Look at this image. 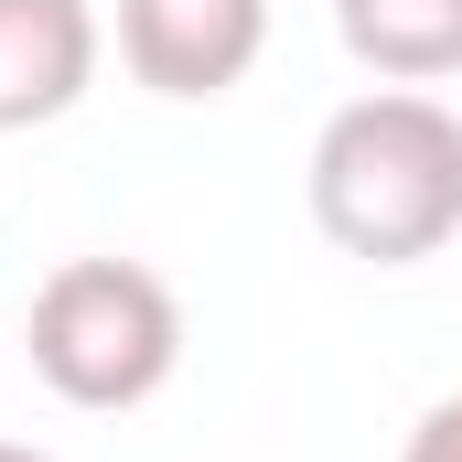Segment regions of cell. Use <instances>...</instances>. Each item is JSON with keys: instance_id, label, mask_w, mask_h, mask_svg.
Listing matches in <instances>:
<instances>
[{"instance_id": "6da1fadb", "label": "cell", "mask_w": 462, "mask_h": 462, "mask_svg": "<svg viewBox=\"0 0 462 462\" xmlns=\"http://www.w3.org/2000/svg\"><path fill=\"white\" fill-rule=\"evenodd\" d=\"M312 226L345 258L409 269L462 236V118L420 87H376L312 140Z\"/></svg>"}, {"instance_id": "7a4b0ae2", "label": "cell", "mask_w": 462, "mask_h": 462, "mask_svg": "<svg viewBox=\"0 0 462 462\" xmlns=\"http://www.w3.org/2000/svg\"><path fill=\"white\" fill-rule=\"evenodd\" d=\"M183 365V301L140 258H65L32 291V376L65 409H140Z\"/></svg>"}, {"instance_id": "3957f363", "label": "cell", "mask_w": 462, "mask_h": 462, "mask_svg": "<svg viewBox=\"0 0 462 462\" xmlns=\"http://www.w3.org/2000/svg\"><path fill=\"white\" fill-rule=\"evenodd\" d=\"M269 54V0H118V65L151 97H226Z\"/></svg>"}, {"instance_id": "277c9868", "label": "cell", "mask_w": 462, "mask_h": 462, "mask_svg": "<svg viewBox=\"0 0 462 462\" xmlns=\"http://www.w3.org/2000/svg\"><path fill=\"white\" fill-rule=\"evenodd\" d=\"M97 87V0H0V129H43Z\"/></svg>"}, {"instance_id": "5b68a950", "label": "cell", "mask_w": 462, "mask_h": 462, "mask_svg": "<svg viewBox=\"0 0 462 462\" xmlns=\"http://www.w3.org/2000/svg\"><path fill=\"white\" fill-rule=\"evenodd\" d=\"M334 32L365 76L387 87H441L462 76V0H334Z\"/></svg>"}, {"instance_id": "8992f818", "label": "cell", "mask_w": 462, "mask_h": 462, "mask_svg": "<svg viewBox=\"0 0 462 462\" xmlns=\"http://www.w3.org/2000/svg\"><path fill=\"white\" fill-rule=\"evenodd\" d=\"M398 462H462V398L420 409V430H409V452H398Z\"/></svg>"}, {"instance_id": "52a82bcc", "label": "cell", "mask_w": 462, "mask_h": 462, "mask_svg": "<svg viewBox=\"0 0 462 462\" xmlns=\"http://www.w3.org/2000/svg\"><path fill=\"white\" fill-rule=\"evenodd\" d=\"M0 462H54V452H32V441H0Z\"/></svg>"}]
</instances>
